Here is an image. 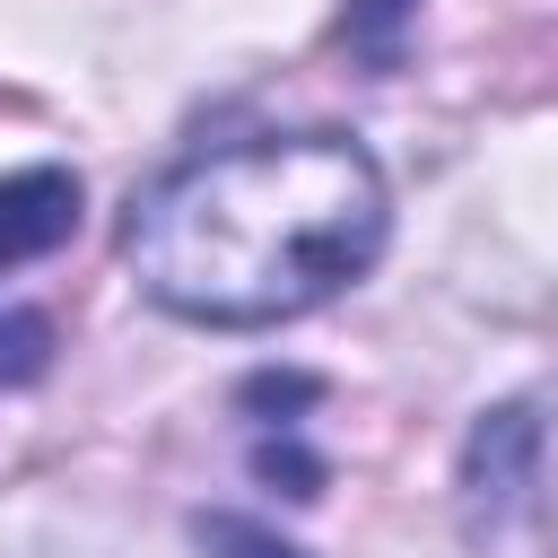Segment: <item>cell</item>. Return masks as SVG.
<instances>
[{
    "instance_id": "obj_1",
    "label": "cell",
    "mask_w": 558,
    "mask_h": 558,
    "mask_svg": "<svg viewBox=\"0 0 558 558\" xmlns=\"http://www.w3.org/2000/svg\"><path fill=\"white\" fill-rule=\"evenodd\" d=\"M384 174L349 131H270L157 174L122 218L131 279L209 331L296 323L384 253Z\"/></svg>"
},
{
    "instance_id": "obj_2",
    "label": "cell",
    "mask_w": 558,
    "mask_h": 558,
    "mask_svg": "<svg viewBox=\"0 0 558 558\" xmlns=\"http://www.w3.org/2000/svg\"><path fill=\"white\" fill-rule=\"evenodd\" d=\"M70 227H78V174H61V166L0 174V270L44 262L52 244H70Z\"/></svg>"
},
{
    "instance_id": "obj_3",
    "label": "cell",
    "mask_w": 558,
    "mask_h": 558,
    "mask_svg": "<svg viewBox=\"0 0 558 558\" xmlns=\"http://www.w3.org/2000/svg\"><path fill=\"white\" fill-rule=\"evenodd\" d=\"M44 366H52V323L26 314V305H9L0 314V384H35Z\"/></svg>"
},
{
    "instance_id": "obj_4",
    "label": "cell",
    "mask_w": 558,
    "mask_h": 558,
    "mask_svg": "<svg viewBox=\"0 0 558 558\" xmlns=\"http://www.w3.org/2000/svg\"><path fill=\"white\" fill-rule=\"evenodd\" d=\"M201 549H209V558H305V549H288L279 532H262L253 514H201Z\"/></svg>"
},
{
    "instance_id": "obj_5",
    "label": "cell",
    "mask_w": 558,
    "mask_h": 558,
    "mask_svg": "<svg viewBox=\"0 0 558 558\" xmlns=\"http://www.w3.org/2000/svg\"><path fill=\"white\" fill-rule=\"evenodd\" d=\"M401 17H410V0H357V9H349V44L384 70V61L401 52V44H392V26H401Z\"/></svg>"
}]
</instances>
